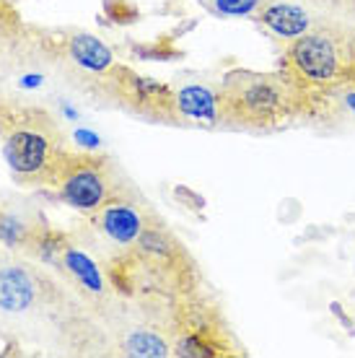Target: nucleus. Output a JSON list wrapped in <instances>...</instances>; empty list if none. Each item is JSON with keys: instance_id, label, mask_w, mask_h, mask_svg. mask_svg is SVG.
Returning a JSON list of instances; mask_svg holds the SVG:
<instances>
[{"instance_id": "39448f33", "label": "nucleus", "mask_w": 355, "mask_h": 358, "mask_svg": "<svg viewBox=\"0 0 355 358\" xmlns=\"http://www.w3.org/2000/svg\"><path fill=\"white\" fill-rule=\"evenodd\" d=\"M99 76L107 86L109 96L119 101L124 109H130L133 115H140L153 122L179 125L177 91H171L169 86L156 83L151 78H140L122 65H112L109 71L99 73Z\"/></svg>"}, {"instance_id": "f3484780", "label": "nucleus", "mask_w": 355, "mask_h": 358, "mask_svg": "<svg viewBox=\"0 0 355 358\" xmlns=\"http://www.w3.org/2000/svg\"><path fill=\"white\" fill-rule=\"evenodd\" d=\"M107 13L115 18V21H133L135 18V8L127 3V0H109Z\"/></svg>"}, {"instance_id": "6e6552de", "label": "nucleus", "mask_w": 355, "mask_h": 358, "mask_svg": "<svg viewBox=\"0 0 355 358\" xmlns=\"http://www.w3.org/2000/svg\"><path fill=\"white\" fill-rule=\"evenodd\" d=\"M179 125H218V91L192 83L177 91Z\"/></svg>"}, {"instance_id": "20e7f679", "label": "nucleus", "mask_w": 355, "mask_h": 358, "mask_svg": "<svg viewBox=\"0 0 355 358\" xmlns=\"http://www.w3.org/2000/svg\"><path fill=\"white\" fill-rule=\"evenodd\" d=\"M52 187H57V195L65 206L94 213L122 185H117L109 159L94 156V153L68 151L55 174Z\"/></svg>"}, {"instance_id": "9d476101", "label": "nucleus", "mask_w": 355, "mask_h": 358, "mask_svg": "<svg viewBox=\"0 0 355 358\" xmlns=\"http://www.w3.org/2000/svg\"><path fill=\"white\" fill-rule=\"evenodd\" d=\"M65 50H68V57H71L78 68H83V71L104 73L115 65L112 50L94 34H83V31H80V34H73L71 39H68V47H65Z\"/></svg>"}, {"instance_id": "0eeeda50", "label": "nucleus", "mask_w": 355, "mask_h": 358, "mask_svg": "<svg viewBox=\"0 0 355 358\" xmlns=\"http://www.w3.org/2000/svg\"><path fill=\"white\" fill-rule=\"evenodd\" d=\"M262 27H267L273 34L285 36V39H296V36L306 34L317 18L301 6H296L291 0H262V6L254 13Z\"/></svg>"}, {"instance_id": "9b49d317", "label": "nucleus", "mask_w": 355, "mask_h": 358, "mask_svg": "<svg viewBox=\"0 0 355 358\" xmlns=\"http://www.w3.org/2000/svg\"><path fill=\"white\" fill-rule=\"evenodd\" d=\"M60 260H62V268L68 270L83 288H89L94 294H101V291H104L101 270L96 268V262L91 260L89 255H83V252L75 250V247H65Z\"/></svg>"}, {"instance_id": "4468645a", "label": "nucleus", "mask_w": 355, "mask_h": 358, "mask_svg": "<svg viewBox=\"0 0 355 358\" xmlns=\"http://www.w3.org/2000/svg\"><path fill=\"white\" fill-rule=\"evenodd\" d=\"M16 31H18L16 13L0 3V52L16 42Z\"/></svg>"}, {"instance_id": "2eb2a0df", "label": "nucleus", "mask_w": 355, "mask_h": 358, "mask_svg": "<svg viewBox=\"0 0 355 358\" xmlns=\"http://www.w3.org/2000/svg\"><path fill=\"white\" fill-rule=\"evenodd\" d=\"M317 6H319L327 16L347 18L350 24H355V0H319Z\"/></svg>"}, {"instance_id": "a211bd4d", "label": "nucleus", "mask_w": 355, "mask_h": 358, "mask_svg": "<svg viewBox=\"0 0 355 358\" xmlns=\"http://www.w3.org/2000/svg\"><path fill=\"white\" fill-rule=\"evenodd\" d=\"M177 197H179V200H184V203H195V208H203L205 206L203 197L195 195L192 189H187V187H177Z\"/></svg>"}, {"instance_id": "423d86ee", "label": "nucleus", "mask_w": 355, "mask_h": 358, "mask_svg": "<svg viewBox=\"0 0 355 358\" xmlns=\"http://www.w3.org/2000/svg\"><path fill=\"white\" fill-rule=\"evenodd\" d=\"M96 229L104 236H109L117 244H135L140 239V234L148 229V213L135 203L133 197H127L124 187H119L115 195L104 200L101 206L91 213Z\"/></svg>"}, {"instance_id": "ddd939ff", "label": "nucleus", "mask_w": 355, "mask_h": 358, "mask_svg": "<svg viewBox=\"0 0 355 358\" xmlns=\"http://www.w3.org/2000/svg\"><path fill=\"white\" fill-rule=\"evenodd\" d=\"M213 6L223 16H254L262 0H213Z\"/></svg>"}, {"instance_id": "f03ea898", "label": "nucleus", "mask_w": 355, "mask_h": 358, "mask_svg": "<svg viewBox=\"0 0 355 358\" xmlns=\"http://www.w3.org/2000/svg\"><path fill=\"white\" fill-rule=\"evenodd\" d=\"M347 65V21L321 18L306 34L288 39L277 73L294 91H342Z\"/></svg>"}, {"instance_id": "7ed1b4c3", "label": "nucleus", "mask_w": 355, "mask_h": 358, "mask_svg": "<svg viewBox=\"0 0 355 358\" xmlns=\"http://www.w3.org/2000/svg\"><path fill=\"white\" fill-rule=\"evenodd\" d=\"M3 156L13 174L36 185H52L65 159V138L52 117L42 109H0Z\"/></svg>"}, {"instance_id": "f8f14e48", "label": "nucleus", "mask_w": 355, "mask_h": 358, "mask_svg": "<svg viewBox=\"0 0 355 358\" xmlns=\"http://www.w3.org/2000/svg\"><path fill=\"white\" fill-rule=\"evenodd\" d=\"M122 348L127 356H169L171 345L156 330H135L124 338Z\"/></svg>"}, {"instance_id": "dca6fc26", "label": "nucleus", "mask_w": 355, "mask_h": 358, "mask_svg": "<svg viewBox=\"0 0 355 358\" xmlns=\"http://www.w3.org/2000/svg\"><path fill=\"white\" fill-rule=\"evenodd\" d=\"M345 89H355V24L347 21V65H345Z\"/></svg>"}, {"instance_id": "f257e3e1", "label": "nucleus", "mask_w": 355, "mask_h": 358, "mask_svg": "<svg viewBox=\"0 0 355 358\" xmlns=\"http://www.w3.org/2000/svg\"><path fill=\"white\" fill-rule=\"evenodd\" d=\"M215 91H218V125L270 133V130H283L296 120L294 89L280 73L239 68L226 73Z\"/></svg>"}, {"instance_id": "6ab92c4d", "label": "nucleus", "mask_w": 355, "mask_h": 358, "mask_svg": "<svg viewBox=\"0 0 355 358\" xmlns=\"http://www.w3.org/2000/svg\"><path fill=\"white\" fill-rule=\"evenodd\" d=\"M311 3H319V0H311Z\"/></svg>"}, {"instance_id": "1a4fd4ad", "label": "nucleus", "mask_w": 355, "mask_h": 358, "mask_svg": "<svg viewBox=\"0 0 355 358\" xmlns=\"http://www.w3.org/2000/svg\"><path fill=\"white\" fill-rule=\"evenodd\" d=\"M39 296V283L29 270L10 265L0 268V309L10 314H24L34 306Z\"/></svg>"}]
</instances>
